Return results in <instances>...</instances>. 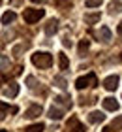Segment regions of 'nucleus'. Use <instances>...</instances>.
<instances>
[{
  "label": "nucleus",
  "instance_id": "20e7f679",
  "mask_svg": "<svg viewBox=\"0 0 122 132\" xmlns=\"http://www.w3.org/2000/svg\"><path fill=\"white\" fill-rule=\"evenodd\" d=\"M66 132H85V127L79 123L77 117H70L68 125H66Z\"/></svg>",
  "mask_w": 122,
  "mask_h": 132
},
{
  "label": "nucleus",
  "instance_id": "cd10ccee",
  "mask_svg": "<svg viewBox=\"0 0 122 132\" xmlns=\"http://www.w3.org/2000/svg\"><path fill=\"white\" fill-rule=\"evenodd\" d=\"M58 6H68V8H70V6H71V0H60Z\"/></svg>",
  "mask_w": 122,
  "mask_h": 132
},
{
  "label": "nucleus",
  "instance_id": "a878e982",
  "mask_svg": "<svg viewBox=\"0 0 122 132\" xmlns=\"http://www.w3.org/2000/svg\"><path fill=\"white\" fill-rule=\"evenodd\" d=\"M23 49H26V44H21V45H15V47H13V55H15V57H19Z\"/></svg>",
  "mask_w": 122,
  "mask_h": 132
},
{
  "label": "nucleus",
  "instance_id": "412c9836",
  "mask_svg": "<svg viewBox=\"0 0 122 132\" xmlns=\"http://www.w3.org/2000/svg\"><path fill=\"white\" fill-rule=\"evenodd\" d=\"M111 128H115V130H122V115L115 117V121L111 123Z\"/></svg>",
  "mask_w": 122,
  "mask_h": 132
},
{
  "label": "nucleus",
  "instance_id": "0eeeda50",
  "mask_svg": "<svg viewBox=\"0 0 122 132\" xmlns=\"http://www.w3.org/2000/svg\"><path fill=\"white\" fill-rule=\"evenodd\" d=\"M103 87L107 89V91H115V89L118 87V76H109L103 79Z\"/></svg>",
  "mask_w": 122,
  "mask_h": 132
},
{
  "label": "nucleus",
  "instance_id": "6ab92c4d",
  "mask_svg": "<svg viewBox=\"0 0 122 132\" xmlns=\"http://www.w3.org/2000/svg\"><path fill=\"white\" fill-rule=\"evenodd\" d=\"M90 47V42L88 40H81V44H79V55H85V53L88 51Z\"/></svg>",
  "mask_w": 122,
  "mask_h": 132
},
{
  "label": "nucleus",
  "instance_id": "f03ea898",
  "mask_svg": "<svg viewBox=\"0 0 122 132\" xmlns=\"http://www.w3.org/2000/svg\"><path fill=\"white\" fill-rule=\"evenodd\" d=\"M43 15H45L43 10H36V8H28V10H24V13H23L24 21H26L28 25H34V23H38Z\"/></svg>",
  "mask_w": 122,
  "mask_h": 132
},
{
  "label": "nucleus",
  "instance_id": "c756f323",
  "mask_svg": "<svg viewBox=\"0 0 122 132\" xmlns=\"http://www.w3.org/2000/svg\"><path fill=\"white\" fill-rule=\"evenodd\" d=\"M117 30H118V34H122V21L118 23V27H117Z\"/></svg>",
  "mask_w": 122,
  "mask_h": 132
},
{
  "label": "nucleus",
  "instance_id": "b1692460",
  "mask_svg": "<svg viewBox=\"0 0 122 132\" xmlns=\"http://www.w3.org/2000/svg\"><path fill=\"white\" fill-rule=\"evenodd\" d=\"M120 8H122V4L117 0V2H113V4H111V8H109V10H111V13H118Z\"/></svg>",
  "mask_w": 122,
  "mask_h": 132
},
{
  "label": "nucleus",
  "instance_id": "6e6552de",
  "mask_svg": "<svg viewBox=\"0 0 122 132\" xmlns=\"http://www.w3.org/2000/svg\"><path fill=\"white\" fill-rule=\"evenodd\" d=\"M103 108H105L107 111H117V110H118V102H117V98H113V96L103 98Z\"/></svg>",
  "mask_w": 122,
  "mask_h": 132
},
{
  "label": "nucleus",
  "instance_id": "dca6fc26",
  "mask_svg": "<svg viewBox=\"0 0 122 132\" xmlns=\"http://www.w3.org/2000/svg\"><path fill=\"white\" fill-rule=\"evenodd\" d=\"M43 130H45L43 123H36V125H30V127L24 128V132H43Z\"/></svg>",
  "mask_w": 122,
  "mask_h": 132
},
{
  "label": "nucleus",
  "instance_id": "39448f33",
  "mask_svg": "<svg viewBox=\"0 0 122 132\" xmlns=\"http://www.w3.org/2000/svg\"><path fill=\"white\" fill-rule=\"evenodd\" d=\"M47 117L53 119V121H60V119L64 117V110H60L58 106H51L49 111H47Z\"/></svg>",
  "mask_w": 122,
  "mask_h": 132
},
{
  "label": "nucleus",
  "instance_id": "9d476101",
  "mask_svg": "<svg viewBox=\"0 0 122 132\" xmlns=\"http://www.w3.org/2000/svg\"><path fill=\"white\" fill-rule=\"evenodd\" d=\"M88 121L90 123H103V121H105V115H103V113L101 111H90L88 113Z\"/></svg>",
  "mask_w": 122,
  "mask_h": 132
},
{
  "label": "nucleus",
  "instance_id": "ddd939ff",
  "mask_svg": "<svg viewBox=\"0 0 122 132\" xmlns=\"http://www.w3.org/2000/svg\"><path fill=\"white\" fill-rule=\"evenodd\" d=\"M100 21V13H85V23L87 25H96Z\"/></svg>",
  "mask_w": 122,
  "mask_h": 132
},
{
  "label": "nucleus",
  "instance_id": "aec40b11",
  "mask_svg": "<svg viewBox=\"0 0 122 132\" xmlns=\"http://www.w3.org/2000/svg\"><path fill=\"white\" fill-rule=\"evenodd\" d=\"M10 68V59L6 57V55H0V70H8Z\"/></svg>",
  "mask_w": 122,
  "mask_h": 132
},
{
  "label": "nucleus",
  "instance_id": "1a4fd4ad",
  "mask_svg": "<svg viewBox=\"0 0 122 132\" xmlns=\"http://www.w3.org/2000/svg\"><path fill=\"white\" fill-rule=\"evenodd\" d=\"M57 30H58V21L57 19H49L47 25H45V34L47 36H53Z\"/></svg>",
  "mask_w": 122,
  "mask_h": 132
},
{
  "label": "nucleus",
  "instance_id": "7c9ffc66",
  "mask_svg": "<svg viewBox=\"0 0 122 132\" xmlns=\"http://www.w3.org/2000/svg\"><path fill=\"white\" fill-rule=\"evenodd\" d=\"M0 132H6V130H0Z\"/></svg>",
  "mask_w": 122,
  "mask_h": 132
},
{
  "label": "nucleus",
  "instance_id": "f3484780",
  "mask_svg": "<svg viewBox=\"0 0 122 132\" xmlns=\"http://www.w3.org/2000/svg\"><path fill=\"white\" fill-rule=\"evenodd\" d=\"M54 102L60 106H66V108H71V98L70 96H57L54 98Z\"/></svg>",
  "mask_w": 122,
  "mask_h": 132
},
{
  "label": "nucleus",
  "instance_id": "f8f14e48",
  "mask_svg": "<svg viewBox=\"0 0 122 132\" xmlns=\"http://www.w3.org/2000/svg\"><path fill=\"white\" fill-rule=\"evenodd\" d=\"M98 38H100L101 42H109L111 40V30H109L107 27H101L100 32H98Z\"/></svg>",
  "mask_w": 122,
  "mask_h": 132
},
{
  "label": "nucleus",
  "instance_id": "c85d7f7f",
  "mask_svg": "<svg viewBox=\"0 0 122 132\" xmlns=\"http://www.w3.org/2000/svg\"><path fill=\"white\" fill-rule=\"evenodd\" d=\"M34 4H45V2H49V0H32Z\"/></svg>",
  "mask_w": 122,
  "mask_h": 132
},
{
  "label": "nucleus",
  "instance_id": "423d86ee",
  "mask_svg": "<svg viewBox=\"0 0 122 132\" xmlns=\"http://www.w3.org/2000/svg\"><path fill=\"white\" fill-rule=\"evenodd\" d=\"M40 115H41V106L40 104H32L26 111H24V117H26V119H36Z\"/></svg>",
  "mask_w": 122,
  "mask_h": 132
},
{
  "label": "nucleus",
  "instance_id": "a211bd4d",
  "mask_svg": "<svg viewBox=\"0 0 122 132\" xmlns=\"http://www.w3.org/2000/svg\"><path fill=\"white\" fill-rule=\"evenodd\" d=\"M54 85H57V87L60 89V91H66V87H68V83H66V79H64L62 76H57V77H54Z\"/></svg>",
  "mask_w": 122,
  "mask_h": 132
},
{
  "label": "nucleus",
  "instance_id": "5701e85b",
  "mask_svg": "<svg viewBox=\"0 0 122 132\" xmlns=\"http://www.w3.org/2000/svg\"><path fill=\"white\" fill-rule=\"evenodd\" d=\"M62 45H64V47H71V36H70L68 32L62 36Z\"/></svg>",
  "mask_w": 122,
  "mask_h": 132
},
{
  "label": "nucleus",
  "instance_id": "7ed1b4c3",
  "mask_svg": "<svg viewBox=\"0 0 122 132\" xmlns=\"http://www.w3.org/2000/svg\"><path fill=\"white\" fill-rule=\"evenodd\" d=\"M75 87L79 89V91H83V89H87V87H96V76L88 74V76L79 77V79L75 81Z\"/></svg>",
  "mask_w": 122,
  "mask_h": 132
},
{
  "label": "nucleus",
  "instance_id": "4be33fe9",
  "mask_svg": "<svg viewBox=\"0 0 122 132\" xmlns=\"http://www.w3.org/2000/svg\"><path fill=\"white\" fill-rule=\"evenodd\" d=\"M0 111H11V113H17V108L15 106H8L4 102H0Z\"/></svg>",
  "mask_w": 122,
  "mask_h": 132
},
{
  "label": "nucleus",
  "instance_id": "393cba45",
  "mask_svg": "<svg viewBox=\"0 0 122 132\" xmlns=\"http://www.w3.org/2000/svg\"><path fill=\"white\" fill-rule=\"evenodd\" d=\"M85 4H87V8H98L101 4V0H85Z\"/></svg>",
  "mask_w": 122,
  "mask_h": 132
},
{
  "label": "nucleus",
  "instance_id": "2eb2a0df",
  "mask_svg": "<svg viewBox=\"0 0 122 132\" xmlns=\"http://www.w3.org/2000/svg\"><path fill=\"white\" fill-rule=\"evenodd\" d=\"M58 66H60V70H68V66H70V61L64 53H58Z\"/></svg>",
  "mask_w": 122,
  "mask_h": 132
},
{
  "label": "nucleus",
  "instance_id": "f257e3e1",
  "mask_svg": "<svg viewBox=\"0 0 122 132\" xmlns=\"http://www.w3.org/2000/svg\"><path fill=\"white\" fill-rule=\"evenodd\" d=\"M32 64L38 66V68H51L53 64V55L47 51H38L32 55Z\"/></svg>",
  "mask_w": 122,
  "mask_h": 132
},
{
  "label": "nucleus",
  "instance_id": "4468645a",
  "mask_svg": "<svg viewBox=\"0 0 122 132\" xmlns=\"http://www.w3.org/2000/svg\"><path fill=\"white\" fill-rule=\"evenodd\" d=\"M15 11H6V13L2 15V25H10V23L15 21Z\"/></svg>",
  "mask_w": 122,
  "mask_h": 132
},
{
  "label": "nucleus",
  "instance_id": "bb28decb",
  "mask_svg": "<svg viewBox=\"0 0 122 132\" xmlns=\"http://www.w3.org/2000/svg\"><path fill=\"white\" fill-rule=\"evenodd\" d=\"M26 83H28V87H30V89H34V87H36V79H34L32 76L26 77Z\"/></svg>",
  "mask_w": 122,
  "mask_h": 132
},
{
  "label": "nucleus",
  "instance_id": "9b49d317",
  "mask_svg": "<svg viewBox=\"0 0 122 132\" xmlns=\"http://www.w3.org/2000/svg\"><path fill=\"white\" fill-rule=\"evenodd\" d=\"M4 94L8 98H15L17 94H19V85H17V83H10V87L4 91Z\"/></svg>",
  "mask_w": 122,
  "mask_h": 132
}]
</instances>
